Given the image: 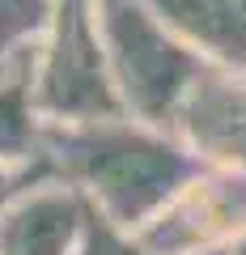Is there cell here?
Returning <instances> with one entry per match:
<instances>
[{"instance_id":"cell-5","label":"cell","mask_w":246,"mask_h":255,"mask_svg":"<svg viewBox=\"0 0 246 255\" xmlns=\"http://www.w3.org/2000/svg\"><path fill=\"white\" fill-rule=\"evenodd\" d=\"M55 0H0V64L26 55L51 21Z\"/></svg>"},{"instance_id":"cell-2","label":"cell","mask_w":246,"mask_h":255,"mask_svg":"<svg viewBox=\"0 0 246 255\" xmlns=\"http://www.w3.org/2000/svg\"><path fill=\"white\" fill-rule=\"evenodd\" d=\"M98 21L123 111L165 128L182 90L208 60H200L145 0H98Z\"/></svg>"},{"instance_id":"cell-1","label":"cell","mask_w":246,"mask_h":255,"mask_svg":"<svg viewBox=\"0 0 246 255\" xmlns=\"http://www.w3.org/2000/svg\"><path fill=\"white\" fill-rule=\"evenodd\" d=\"M30 98L43 124L123 115L106 64L98 0H55L47 30L30 47Z\"/></svg>"},{"instance_id":"cell-3","label":"cell","mask_w":246,"mask_h":255,"mask_svg":"<svg viewBox=\"0 0 246 255\" xmlns=\"http://www.w3.org/2000/svg\"><path fill=\"white\" fill-rule=\"evenodd\" d=\"M165 128L204 166L246 170V68L204 64Z\"/></svg>"},{"instance_id":"cell-4","label":"cell","mask_w":246,"mask_h":255,"mask_svg":"<svg viewBox=\"0 0 246 255\" xmlns=\"http://www.w3.org/2000/svg\"><path fill=\"white\" fill-rule=\"evenodd\" d=\"M200 60L246 68V0H145Z\"/></svg>"}]
</instances>
